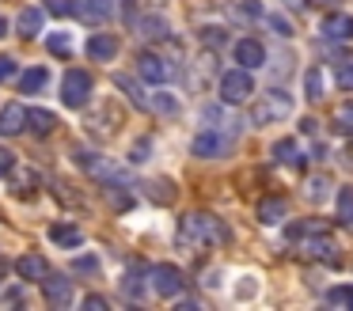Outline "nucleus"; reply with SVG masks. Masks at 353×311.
Returning <instances> with one entry per match:
<instances>
[{
    "label": "nucleus",
    "mask_w": 353,
    "mask_h": 311,
    "mask_svg": "<svg viewBox=\"0 0 353 311\" xmlns=\"http://www.w3.org/2000/svg\"><path fill=\"white\" fill-rule=\"evenodd\" d=\"M224 239H228V228L213 212H186L179 220V243H186V247L190 243L194 247H205V243H224Z\"/></svg>",
    "instance_id": "obj_1"
},
{
    "label": "nucleus",
    "mask_w": 353,
    "mask_h": 311,
    "mask_svg": "<svg viewBox=\"0 0 353 311\" xmlns=\"http://www.w3.org/2000/svg\"><path fill=\"white\" fill-rule=\"evenodd\" d=\"M292 114V95L289 91H266V95L254 103L251 121L254 126H274V121H285Z\"/></svg>",
    "instance_id": "obj_2"
},
{
    "label": "nucleus",
    "mask_w": 353,
    "mask_h": 311,
    "mask_svg": "<svg viewBox=\"0 0 353 311\" xmlns=\"http://www.w3.org/2000/svg\"><path fill=\"white\" fill-rule=\"evenodd\" d=\"M251 91H254V80H251V72H247V68H232V72L221 76V103L224 106L247 103V99H251Z\"/></svg>",
    "instance_id": "obj_3"
},
{
    "label": "nucleus",
    "mask_w": 353,
    "mask_h": 311,
    "mask_svg": "<svg viewBox=\"0 0 353 311\" xmlns=\"http://www.w3.org/2000/svg\"><path fill=\"white\" fill-rule=\"evenodd\" d=\"M61 99H65V106L80 110V106L92 99V76H88L84 68H69V72H65V83H61Z\"/></svg>",
    "instance_id": "obj_4"
},
{
    "label": "nucleus",
    "mask_w": 353,
    "mask_h": 311,
    "mask_svg": "<svg viewBox=\"0 0 353 311\" xmlns=\"http://www.w3.org/2000/svg\"><path fill=\"white\" fill-rule=\"evenodd\" d=\"M137 76L148 83H168L171 76H175V68H171V61H163L156 50H141L137 53Z\"/></svg>",
    "instance_id": "obj_5"
},
{
    "label": "nucleus",
    "mask_w": 353,
    "mask_h": 311,
    "mask_svg": "<svg viewBox=\"0 0 353 311\" xmlns=\"http://www.w3.org/2000/svg\"><path fill=\"white\" fill-rule=\"evenodd\" d=\"M152 292L156 296H163V300H175L179 292H183V273H179V265H171V262H163V265H152Z\"/></svg>",
    "instance_id": "obj_6"
},
{
    "label": "nucleus",
    "mask_w": 353,
    "mask_h": 311,
    "mask_svg": "<svg viewBox=\"0 0 353 311\" xmlns=\"http://www.w3.org/2000/svg\"><path fill=\"white\" fill-rule=\"evenodd\" d=\"M42 296H46V303H54V308H69L72 296H77V281L61 277V273H46V277H42Z\"/></svg>",
    "instance_id": "obj_7"
},
{
    "label": "nucleus",
    "mask_w": 353,
    "mask_h": 311,
    "mask_svg": "<svg viewBox=\"0 0 353 311\" xmlns=\"http://www.w3.org/2000/svg\"><path fill=\"white\" fill-rule=\"evenodd\" d=\"M77 163L84 167L88 174L103 179V182H118V186L125 182V171H118V167H114V163H107L103 156H92V152H77Z\"/></svg>",
    "instance_id": "obj_8"
},
{
    "label": "nucleus",
    "mask_w": 353,
    "mask_h": 311,
    "mask_svg": "<svg viewBox=\"0 0 353 311\" xmlns=\"http://www.w3.org/2000/svg\"><path fill=\"white\" fill-rule=\"evenodd\" d=\"M304 250H307L312 258H319V262H327V265H338V262H342V254H338V243L330 239L327 232L304 235Z\"/></svg>",
    "instance_id": "obj_9"
},
{
    "label": "nucleus",
    "mask_w": 353,
    "mask_h": 311,
    "mask_svg": "<svg viewBox=\"0 0 353 311\" xmlns=\"http://www.w3.org/2000/svg\"><path fill=\"white\" fill-rule=\"evenodd\" d=\"M262 61H266V46L259 42V38H239L236 42V65L239 68H262Z\"/></svg>",
    "instance_id": "obj_10"
},
{
    "label": "nucleus",
    "mask_w": 353,
    "mask_h": 311,
    "mask_svg": "<svg viewBox=\"0 0 353 311\" xmlns=\"http://www.w3.org/2000/svg\"><path fill=\"white\" fill-rule=\"evenodd\" d=\"M19 133H27V106L19 103L0 106V137H19Z\"/></svg>",
    "instance_id": "obj_11"
},
{
    "label": "nucleus",
    "mask_w": 353,
    "mask_h": 311,
    "mask_svg": "<svg viewBox=\"0 0 353 311\" xmlns=\"http://www.w3.org/2000/svg\"><path fill=\"white\" fill-rule=\"evenodd\" d=\"M323 34H327L330 42H345V38H353V19L345 12H330L327 19H323Z\"/></svg>",
    "instance_id": "obj_12"
},
{
    "label": "nucleus",
    "mask_w": 353,
    "mask_h": 311,
    "mask_svg": "<svg viewBox=\"0 0 353 311\" xmlns=\"http://www.w3.org/2000/svg\"><path fill=\"white\" fill-rule=\"evenodd\" d=\"M194 156H201V159H209V156H221L224 152V137L216 133V129H201L198 137H194Z\"/></svg>",
    "instance_id": "obj_13"
},
{
    "label": "nucleus",
    "mask_w": 353,
    "mask_h": 311,
    "mask_svg": "<svg viewBox=\"0 0 353 311\" xmlns=\"http://www.w3.org/2000/svg\"><path fill=\"white\" fill-rule=\"evenodd\" d=\"M88 57L92 61H114L118 57V38L114 34H92L88 38Z\"/></svg>",
    "instance_id": "obj_14"
},
{
    "label": "nucleus",
    "mask_w": 353,
    "mask_h": 311,
    "mask_svg": "<svg viewBox=\"0 0 353 311\" xmlns=\"http://www.w3.org/2000/svg\"><path fill=\"white\" fill-rule=\"evenodd\" d=\"M16 273L23 281H42L50 273V265H46V258H42V254H19L16 258Z\"/></svg>",
    "instance_id": "obj_15"
},
{
    "label": "nucleus",
    "mask_w": 353,
    "mask_h": 311,
    "mask_svg": "<svg viewBox=\"0 0 353 311\" xmlns=\"http://www.w3.org/2000/svg\"><path fill=\"white\" fill-rule=\"evenodd\" d=\"M57 129V114H50V110H27V133H34V137H50Z\"/></svg>",
    "instance_id": "obj_16"
},
{
    "label": "nucleus",
    "mask_w": 353,
    "mask_h": 311,
    "mask_svg": "<svg viewBox=\"0 0 353 311\" xmlns=\"http://www.w3.org/2000/svg\"><path fill=\"white\" fill-rule=\"evenodd\" d=\"M16 30H19V38H39V30H42V8L39 4L23 8V12H19V19H16Z\"/></svg>",
    "instance_id": "obj_17"
},
{
    "label": "nucleus",
    "mask_w": 353,
    "mask_h": 311,
    "mask_svg": "<svg viewBox=\"0 0 353 311\" xmlns=\"http://www.w3.org/2000/svg\"><path fill=\"white\" fill-rule=\"evenodd\" d=\"M46 83H50V68H42V65L27 68V72L19 76V91H23V95H34V91H42Z\"/></svg>",
    "instance_id": "obj_18"
},
{
    "label": "nucleus",
    "mask_w": 353,
    "mask_h": 311,
    "mask_svg": "<svg viewBox=\"0 0 353 311\" xmlns=\"http://www.w3.org/2000/svg\"><path fill=\"white\" fill-rule=\"evenodd\" d=\"M50 239L57 243V247H80V243H84V232H80L77 224H54L50 228Z\"/></svg>",
    "instance_id": "obj_19"
},
{
    "label": "nucleus",
    "mask_w": 353,
    "mask_h": 311,
    "mask_svg": "<svg viewBox=\"0 0 353 311\" xmlns=\"http://www.w3.org/2000/svg\"><path fill=\"white\" fill-rule=\"evenodd\" d=\"M259 220L262 224H281L285 220V201L281 197H262L259 201Z\"/></svg>",
    "instance_id": "obj_20"
},
{
    "label": "nucleus",
    "mask_w": 353,
    "mask_h": 311,
    "mask_svg": "<svg viewBox=\"0 0 353 311\" xmlns=\"http://www.w3.org/2000/svg\"><path fill=\"white\" fill-rule=\"evenodd\" d=\"M274 159L277 163H292V167H304V156H296V141L285 137V141L274 144Z\"/></svg>",
    "instance_id": "obj_21"
},
{
    "label": "nucleus",
    "mask_w": 353,
    "mask_h": 311,
    "mask_svg": "<svg viewBox=\"0 0 353 311\" xmlns=\"http://www.w3.org/2000/svg\"><path fill=\"white\" fill-rule=\"evenodd\" d=\"M334 80L342 91H353V53H342V57L334 61Z\"/></svg>",
    "instance_id": "obj_22"
},
{
    "label": "nucleus",
    "mask_w": 353,
    "mask_h": 311,
    "mask_svg": "<svg viewBox=\"0 0 353 311\" xmlns=\"http://www.w3.org/2000/svg\"><path fill=\"white\" fill-rule=\"evenodd\" d=\"M114 83H118V88H122L125 95L133 99V106H141V110H148V95L137 88V80H130V76H122V72H118V76H114Z\"/></svg>",
    "instance_id": "obj_23"
},
{
    "label": "nucleus",
    "mask_w": 353,
    "mask_h": 311,
    "mask_svg": "<svg viewBox=\"0 0 353 311\" xmlns=\"http://www.w3.org/2000/svg\"><path fill=\"white\" fill-rule=\"evenodd\" d=\"M46 8L54 15H72V19H84V4H80V0H46Z\"/></svg>",
    "instance_id": "obj_24"
},
{
    "label": "nucleus",
    "mask_w": 353,
    "mask_h": 311,
    "mask_svg": "<svg viewBox=\"0 0 353 311\" xmlns=\"http://www.w3.org/2000/svg\"><path fill=\"white\" fill-rule=\"evenodd\" d=\"M304 95H307V103H319V99H323V72H319V68H307Z\"/></svg>",
    "instance_id": "obj_25"
},
{
    "label": "nucleus",
    "mask_w": 353,
    "mask_h": 311,
    "mask_svg": "<svg viewBox=\"0 0 353 311\" xmlns=\"http://www.w3.org/2000/svg\"><path fill=\"white\" fill-rule=\"evenodd\" d=\"M46 46H50L54 57H72V38L65 34V30H54V34L46 38Z\"/></svg>",
    "instance_id": "obj_26"
},
{
    "label": "nucleus",
    "mask_w": 353,
    "mask_h": 311,
    "mask_svg": "<svg viewBox=\"0 0 353 311\" xmlns=\"http://www.w3.org/2000/svg\"><path fill=\"white\" fill-rule=\"evenodd\" d=\"M330 133H342V137H353V106H342V110L330 118Z\"/></svg>",
    "instance_id": "obj_27"
},
{
    "label": "nucleus",
    "mask_w": 353,
    "mask_h": 311,
    "mask_svg": "<svg viewBox=\"0 0 353 311\" xmlns=\"http://www.w3.org/2000/svg\"><path fill=\"white\" fill-rule=\"evenodd\" d=\"M307 197H312L315 205L327 201V197H330V179H327V174H315V179H307Z\"/></svg>",
    "instance_id": "obj_28"
},
{
    "label": "nucleus",
    "mask_w": 353,
    "mask_h": 311,
    "mask_svg": "<svg viewBox=\"0 0 353 311\" xmlns=\"http://www.w3.org/2000/svg\"><path fill=\"white\" fill-rule=\"evenodd\" d=\"M338 217H342V224H353V186L338 190Z\"/></svg>",
    "instance_id": "obj_29"
},
{
    "label": "nucleus",
    "mask_w": 353,
    "mask_h": 311,
    "mask_svg": "<svg viewBox=\"0 0 353 311\" xmlns=\"http://www.w3.org/2000/svg\"><path fill=\"white\" fill-rule=\"evenodd\" d=\"M148 106H152V110H160V114H179V99L171 95V91H156Z\"/></svg>",
    "instance_id": "obj_30"
},
{
    "label": "nucleus",
    "mask_w": 353,
    "mask_h": 311,
    "mask_svg": "<svg viewBox=\"0 0 353 311\" xmlns=\"http://www.w3.org/2000/svg\"><path fill=\"white\" fill-rule=\"evenodd\" d=\"M148 186H152V201H163V205L175 201V186H171L168 179H156V182H148Z\"/></svg>",
    "instance_id": "obj_31"
},
{
    "label": "nucleus",
    "mask_w": 353,
    "mask_h": 311,
    "mask_svg": "<svg viewBox=\"0 0 353 311\" xmlns=\"http://www.w3.org/2000/svg\"><path fill=\"white\" fill-rule=\"evenodd\" d=\"M122 292L130 296V300H141V265H133V270L125 273V281H122Z\"/></svg>",
    "instance_id": "obj_32"
},
{
    "label": "nucleus",
    "mask_w": 353,
    "mask_h": 311,
    "mask_svg": "<svg viewBox=\"0 0 353 311\" xmlns=\"http://www.w3.org/2000/svg\"><path fill=\"white\" fill-rule=\"evenodd\" d=\"M327 300H330V303H342V308H353V285H338V288H330Z\"/></svg>",
    "instance_id": "obj_33"
},
{
    "label": "nucleus",
    "mask_w": 353,
    "mask_h": 311,
    "mask_svg": "<svg viewBox=\"0 0 353 311\" xmlns=\"http://www.w3.org/2000/svg\"><path fill=\"white\" fill-rule=\"evenodd\" d=\"M201 38H205V46H213V50H216V46H224L228 30H224V27H205V30H201Z\"/></svg>",
    "instance_id": "obj_34"
},
{
    "label": "nucleus",
    "mask_w": 353,
    "mask_h": 311,
    "mask_svg": "<svg viewBox=\"0 0 353 311\" xmlns=\"http://www.w3.org/2000/svg\"><path fill=\"white\" fill-rule=\"evenodd\" d=\"M12 171H16V156H12V148H0V179H8Z\"/></svg>",
    "instance_id": "obj_35"
},
{
    "label": "nucleus",
    "mask_w": 353,
    "mask_h": 311,
    "mask_svg": "<svg viewBox=\"0 0 353 311\" xmlns=\"http://www.w3.org/2000/svg\"><path fill=\"white\" fill-rule=\"evenodd\" d=\"M141 27H145V34L168 38V23H163V19H145V23H141Z\"/></svg>",
    "instance_id": "obj_36"
},
{
    "label": "nucleus",
    "mask_w": 353,
    "mask_h": 311,
    "mask_svg": "<svg viewBox=\"0 0 353 311\" xmlns=\"http://www.w3.org/2000/svg\"><path fill=\"white\" fill-rule=\"evenodd\" d=\"M12 76H16V61H12L8 53H0V83L12 80Z\"/></svg>",
    "instance_id": "obj_37"
},
{
    "label": "nucleus",
    "mask_w": 353,
    "mask_h": 311,
    "mask_svg": "<svg viewBox=\"0 0 353 311\" xmlns=\"http://www.w3.org/2000/svg\"><path fill=\"white\" fill-rule=\"evenodd\" d=\"M239 12H243L247 19H262V4H259V0H243V4H239Z\"/></svg>",
    "instance_id": "obj_38"
},
{
    "label": "nucleus",
    "mask_w": 353,
    "mask_h": 311,
    "mask_svg": "<svg viewBox=\"0 0 353 311\" xmlns=\"http://www.w3.org/2000/svg\"><path fill=\"white\" fill-rule=\"evenodd\" d=\"M84 311H107V300H103L99 292H92V296H84Z\"/></svg>",
    "instance_id": "obj_39"
},
{
    "label": "nucleus",
    "mask_w": 353,
    "mask_h": 311,
    "mask_svg": "<svg viewBox=\"0 0 353 311\" xmlns=\"http://www.w3.org/2000/svg\"><path fill=\"white\" fill-rule=\"evenodd\" d=\"M95 265H99V262H95L92 254H84V258H77V262H72V270H77V273H92Z\"/></svg>",
    "instance_id": "obj_40"
},
{
    "label": "nucleus",
    "mask_w": 353,
    "mask_h": 311,
    "mask_svg": "<svg viewBox=\"0 0 353 311\" xmlns=\"http://www.w3.org/2000/svg\"><path fill=\"white\" fill-rule=\"evenodd\" d=\"M148 148H152V144H148V141H137V148H133V152H130V159H133V163H145V156H148Z\"/></svg>",
    "instance_id": "obj_41"
},
{
    "label": "nucleus",
    "mask_w": 353,
    "mask_h": 311,
    "mask_svg": "<svg viewBox=\"0 0 353 311\" xmlns=\"http://www.w3.org/2000/svg\"><path fill=\"white\" fill-rule=\"evenodd\" d=\"M270 27H274V30H281V34H292V27H289L285 19H277V15H270Z\"/></svg>",
    "instance_id": "obj_42"
},
{
    "label": "nucleus",
    "mask_w": 353,
    "mask_h": 311,
    "mask_svg": "<svg viewBox=\"0 0 353 311\" xmlns=\"http://www.w3.org/2000/svg\"><path fill=\"white\" fill-rule=\"evenodd\" d=\"M342 159H345V167H350V171H353V144H350V148L342 152Z\"/></svg>",
    "instance_id": "obj_43"
},
{
    "label": "nucleus",
    "mask_w": 353,
    "mask_h": 311,
    "mask_svg": "<svg viewBox=\"0 0 353 311\" xmlns=\"http://www.w3.org/2000/svg\"><path fill=\"white\" fill-rule=\"evenodd\" d=\"M4 30H8V19H4V15H0V38H4Z\"/></svg>",
    "instance_id": "obj_44"
},
{
    "label": "nucleus",
    "mask_w": 353,
    "mask_h": 311,
    "mask_svg": "<svg viewBox=\"0 0 353 311\" xmlns=\"http://www.w3.org/2000/svg\"><path fill=\"white\" fill-rule=\"evenodd\" d=\"M4 273H8V262H0V277H4Z\"/></svg>",
    "instance_id": "obj_45"
}]
</instances>
